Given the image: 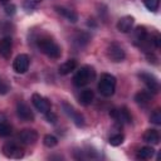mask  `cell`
Wrapping results in <instances>:
<instances>
[{
  "label": "cell",
  "instance_id": "30bf717a",
  "mask_svg": "<svg viewBox=\"0 0 161 161\" xmlns=\"http://www.w3.org/2000/svg\"><path fill=\"white\" fill-rule=\"evenodd\" d=\"M140 78H141V80H143V83L146 84L150 93H157L158 92L160 84H158V80L156 79V77H153L150 73L143 72V73H140Z\"/></svg>",
  "mask_w": 161,
  "mask_h": 161
},
{
  "label": "cell",
  "instance_id": "cb8c5ba5",
  "mask_svg": "<svg viewBox=\"0 0 161 161\" xmlns=\"http://www.w3.org/2000/svg\"><path fill=\"white\" fill-rule=\"evenodd\" d=\"M88 40H89V35L86 34V33H78L77 36H75V39H74V42L78 45H80V47L82 45H86L88 43Z\"/></svg>",
  "mask_w": 161,
  "mask_h": 161
},
{
  "label": "cell",
  "instance_id": "5b68a950",
  "mask_svg": "<svg viewBox=\"0 0 161 161\" xmlns=\"http://www.w3.org/2000/svg\"><path fill=\"white\" fill-rule=\"evenodd\" d=\"M107 55L113 62H122L126 57V53L123 48L117 43H111L107 48Z\"/></svg>",
  "mask_w": 161,
  "mask_h": 161
},
{
  "label": "cell",
  "instance_id": "4316f807",
  "mask_svg": "<svg viewBox=\"0 0 161 161\" xmlns=\"http://www.w3.org/2000/svg\"><path fill=\"white\" fill-rule=\"evenodd\" d=\"M42 0H24V9L25 10H33L36 8V5L40 3Z\"/></svg>",
  "mask_w": 161,
  "mask_h": 161
},
{
  "label": "cell",
  "instance_id": "d6986e66",
  "mask_svg": "<svg viewBox=\"0 0 161 161\" xmlns=\"http://www.w3.org/2000/svg\"><path fill=\"white\" fill-rule=\"evenodd\" d=\"M143 141L151 145H157L160 142V135L156 130H147L143 135Z\"/></svg>",
  "mask_w": 161,
  "mask_h": 161
},
{
  "label": "cell",
  "instance_id": "8fae6325",
  "mask_svg": "<svg viewBox=\"0 0 161 161\" xmlns=\"http://www.w3.org/2000/svg\"><path fill=\"white\" fill-rule=\"evenodd\" d=\"M31 102H33L34 107H35L39 112H42V113H47L48 111H50V102H49L45 97H43V96L38 94V93H34V94H33Z\"/></svg>",
  "mask_w": 161,
  "mask_h": 161
},
{
  "label": "cell",
  "instance_id": "ac0fdd59",
  "mask_svg": "<svg viewBox=\"0 0 161 161\" xmlns=\"http://www.w3.org/2000/svg\"><path fill=\"white\" fill-rule=\"evenodd\" d=\"M75 67H77V62H75L74 59H68V60H65V62L59 67V74L67 75V74H69L70 72H73V70L75 69Z\"/></svg>",
  "mask_w": 161,
  "mask_h": 161
},
{
  "label": "cell",
  "instance_id": "e0dca14e",
  "mask_svg": "<svg viewBox=\"0 0 161 161\" xmlns=\"http://www.w3.org/2000/svg\"><path fill=\"white\" fill-rule=\"evenodd\" d=\"M55 10H57L58 14H60L62 16H64L68 21L75 23L78 20V15L73 10H69V9H65V8H62V6H55Z\"/></svg>",
  "mask_w": 161,
  "mask_h": 161
},
{
  "label": "cell",
  "instance_id": "1f68e13d",
  "mask_svg": "<svg viewBox=\"0 0 161 161\" xmlns=\"http://www.w3.org/2000/svg\"><path fill=\"white\" fill-rule=\"evenodd\" d=\"M9 0H0V3H8Z\"/></svg>",
  "mask_w": 161,
  "mask_h": 161
},
{
  "label": "cell",
  "instance_id": "44dd1931",
  "mask_svg": "<svg viewBox=\"0 0 161 161\" xmlns=\"http://www.w3.org/2000/svg\"><path fill=\"white\" fill-rule=\"evenodd\" d=\"M93 98H94L93 91H92V89H84V91H82V93H80V96H79V102H80V104H83V106H88V104L92 103Z\"/></svg>",
  "mask_w": 161,
  "mask_h": 161
},
{
  "label": "cell",
  "instance_id": "d4e9b609",
  "mask_svg": "<svg viewBox=\"0 0 161 161\" xmlns=\"http://www.w3.org/2000/svg\"><path fill=\"white\" fill-rule=\"evenodd\" d=\"M43 142H44V145L47 146V147H54L57 143H58V140H57V137H54L53 135H47L45 137H44V140H43Z\"/></svg>",
  "mask_w": 161,
  "mask_h": 161
},
{
  "label": "cell",
  "instance_id": "2e32d148",
  "mask_svg": "<svg viewBox=\"0 0 161 161\" xmlns=\"http://www.w3.org/2000/svg\"><path fill=\"white\" fill-rule=\"evenodd\" d=\"M147 36V31L145 29V26H137L135 30H133V44L135 45H141L143 43V40L146 39Z\"/></svg>",
  "mask_w": 161,
  "mask_h": 161
},
{
  "label": "cell",
  "instance_id": "277c9868",
  "mask_svg": "<svg viewBox=\"0 0 161 161\" xmlns=\"http://www.w3.org/2000/svg\"><path fill=\"white\" fill-rule=\"evenodd\" d=\"M3 153L9 158H21L24 156V150L16 142H6L3 146Z\"/></svg>",
  "mask_w": 161,
  "mask_h": 161
},
{
  "label": "cell",
  "instance_id": "6da1fadb",
  "mask_svg": "<svg viewBox=\"0 0 161 161\" xmlns=\"http://www.w3.org/2000/svg\"><path fill=\"white\" fill-rule=\"evenodd\" d=\"M38 47L40 49L42 53H44L47 57L53 58V59H58L62 55V49L60 47L52 40L50 38H40L38 40Z\"/></svg>",
  "mask_w": 161,
  "mask_h": 161
},
{
  "label": "cell",
  "instance_id": "ba28073f",
  "mask_svg": "<svg viewBox=\"0 0 161 161\" xmlns=\"http://www.w3.org/2000/svg\"><path fill=\"white\" fill-rule=\"evenodd\" d=\"M109 116L117 122V123H130L131 122V114L126 107L122 108H114L109 112Z\"/></svg>",
  "mask_w": 161,
  "mask_h": 161
},
{
  "label": "cell",
  "instance_id": "7402d4cb",
  "mask_svg": "<svg viewBox=\"0 0 161 161\" xmlns=\"http://www.w3.org/2000/svg\"><path fill=\"white\" fill-rule=\"evenodd\" d=\"M153 153H155V150L151 146H145V147H142L138 151L137 158H140V160H148V158H151L153 156Z\"/></svg>",
  "mask_w": 161,
  "mask_h": 161
},
{
  "label": "cell",
  "instance_id": "7a4b0ae2",
  "mask_svg": "<svg viewBox=\"0 0 161 161\" xmlns=\"http://www.w3.org/2000/svg\"><path fill=\"white\" fill-rule=\"evenodd\" d=\"M96 77V70L91 65H83L80 67L77 73L73 77V83L77 87H84L88 83H91Z\"/></svg>",
  "mask_w": 161,
  "mask_h": 161
},
{
  "label": "cell",
  "instance_id": "4fadbf2b",
  "mask_svg": "<svg viewBox=\"0 0 161 161\" xmlns=\"http://www.w3.org/2000/svg\"><path fill=\"white\" fill-rule=\"evenodd\" d=\"M133 23H135V19L133 16L131 15H126L123 18H121L117 23V29L118 31L121 33H128L132 30V26H133Z\"/></svg>",
  "mask_w": 161,
  "mask_h": 161
},
{
  "label": "cell",
  "instance_id": "3957f363",
  "mask_svg": "<svg viewBox=\"0 0 161 161\" xmlns=\"http://www.w3.org/2000/svg\"><path fill=\"white\" fill-rule=\"evenodd\" d=\"M116 77L109 73H103L98 82V91L104 97H111L116 91Z\"/></svg>",
  "mask_w": 161,
  "mask_h": 161
},
{
  "label": "cell",
  "instance_id": "603a6c76",
  "mask_svg": "<svg viewBox=\"0 0 161 161\" xmlns=\"http://www.w3.org/2000/svg\"><path fill=\"white\" fill-rule=\"evenodd\" d=\"M123 140H125V137H123L122 133H116V135H112L109 137V141L108 142H109L111 146H119V145H122Z\"/></svg>",
  "mask_w": 161,
  "mask_h": 161
},
{
  "label": "cell",
  "instance_id": "7c38bea8",
  "mask_svg": "<svg viewBox=\"0 0 161 161\" xmlns=\"http://www.w3.org/2000/svg\"><path fill=\"white\" fill-rule=\"evenodd\" d=\"M62 107H63V109H64V112L73 119V122L78 126V127H82L83 125H84V118H83V116L79 113V112H77L69 103H67V102H64L63 104H62Z\"/></svg>",
  "mask_w": 161,
  "mask_h": 161
},
{
  "label": "cell",
  "instance_id": "83f0119b",
  "mask_svg": "<svg viewBox=\"0 0 161 161\" xmlns=\"http://www.w3.org/2000/svg\"><path fill=\"white\" fill-rule=\"evenodd\" d=\"M158 4H160V0H145L146 8L151 11H156L158 8Z\"/></svg>",
  "mask_w": 161,
  "mask_h": 161
},
{
  "label": "cell",
  "instance_id": "5bb4252c",
  "mask_svg": "<svg viewBox=\"0 0 161 161\" xmlns=\"http://www.w3.org/2000/svg\"><path fill=\"white\" fill-rule=\"evenodd\" d=\"M11 49H13V42L11 38L5 36L3 39H0V55L4 58H9L11 54Z\"/></svg>",
  "mask_w": 161,
  "mask_h": 161
},
{
  "label": "cell",
  "instance_id": "ffe728a7",
  "mask_svg": "<svg viewBox=\"0 0 161 161\" xmlns=\"http://www.w3.org/2000/svg\"><path fill=\"white\" fill-rule=\"evenodd\" d=\"M135 101L137 104H141V106H146L150 103L151 101V93L147 92V91H141L138 93H136L135 96Z\"/></svg>",
  "mask_w": 161,
  "mask_h": 161
},
{
  "label": "cell",
  "instance_id": "52a82bcc",
  "mask_svg": "<svg viewBox=\"0 0 161 161\" xmlns=\"http://www.w3.org/2000/svg\"><path fill=\"white\" fill-rule=\"evenodd\" d=\"M29 63H30V59H29V57L26 54H19V55H16V58L13 62V69L16 73L23 74V73H25L28 70Z\"/></svg>",
  "mask_w": 161,
  "mask_h": 161
},
{
  "label": "cell",
  "instance_id": "9a60e30c",
  "mask_svg": "<svg viewBox=\"0 0 161 161\" xmlns=\"http://www.w3.org/2000/svg\"><path fill=\"white\" fill-rule=\"evenodd\" d=\"M13 132L11 125L8 122V118L4 113H0V137H6Z\"/></svg>",
  "mask_w": 161,
  "mask_h": 161
},
{
  "label": "cell",
  "instance_id": "f546056e",
  "mask_svg": "<svg viewBox=\"0 0 161 161\" xmlns=\"http://www.w3.org/2000/svg\"><path fill=\"white\" fill-rule=\"evenodd\" d=\"M45 118H47V121L50 122V123H55V122H57V116H55L53 112H50V111H48V112L45 113Z\"/></svg>",
  "mask_w": 161,
  "mask_h": 161
},
{
  "label": "cell",
  "instance_id": "9c48e42d",
  "mask_svg": "<svg viewBox=\"0 0 161 161\" xmlns=\"http://www.w3.org/2000/svg\"><path fill=\"white\" fill-rule=\"evenodd\" d=\"M18 140L20 143L23 145H33L38 140V132L35 130H30V128H25L23 131L19 132L18 135Z\"/></svg>",
  "mask_w": 161,
  "mask_h": 161
},
{
  "label": "cell",
  "instance_id": "4dcf8cb0",
  "mask_svg": "<svg viewBox=\"0 0 161 161\" xmlns=\"http://www.w3.org/2000/svg\"><path fill=\"white\" fill-rule=\"evenodd\" d=\"M5 13H6L8 15L15 14V5H13V4H6V5H5Z\"/></svg>",
  "mask_w": 161,
  "mask_h": 161
},
{
  "label": "cell",
  "instance_id": "8992f818",
  "mask_svg": "<svg viewBox=\"0 0 161 161\" xmlns=\"http://www.w3.org/2000/svg\"><path fill=\"white\" fill-rule=\"evenodd\" d=\"M16 114H18V117H19L20 119H23V121H25V122H31V121H34V113H33V111H31L30 107H29L25 102H23V101H20V102L16 103Z\"/></svg>",
  "mask_w": 161,
  "mask_h": 161
},
{
  "label": "cell",
  "instance_id": "f1b7e54d",
  "mask_svg": "<svg viewBox=\"0 0 161 161\" xmlns=\"http://www.w3.org/2000/svg\"><path fill=\"white\" fill-rule=\"evenodd\" d=\"M9 89H10L9 84L0 77V94H6L9 92Z\"/></svg>",
  "mask_w": 161,
  "mask_h": 161
},
{
  "label": "cell",
  "instance_id": "484cf974",
  "mask_svg": "<svg viewBox=\"0 0 161 161\" xmlns=\"http://www.w3.org/2000/svg\"><path fill=\"white\" fill-rule=\"evenodd\" d=\"M150 121H151L152 123H155V125H161V112H160V109H155V111L151 113Z\"/></svg>",
  "mask_w": 161,
  "mask_h": 161
}]
</instances>
